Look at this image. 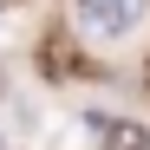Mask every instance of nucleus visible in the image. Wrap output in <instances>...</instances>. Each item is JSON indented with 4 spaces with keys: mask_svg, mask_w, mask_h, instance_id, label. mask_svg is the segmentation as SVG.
Wrapping results in <instances>:
<instances>
[{
    "mask_svg": "<svg viewBox=\"0 0 150 150\" xmlns=\"http://www.w3.org/2000/svg\"><path fill=\"white\" fill-rule=\"evenodd\" d=\"M72 20H79V33L85 39H131L137 33V20H144V0H72Z\"/></svg>",
    "mask_w": 150,
    "mask_h": 150,
    "instance_id": "nucleus-1",
    "label": "nucleus"
},
{
    "mask_svg": "<svg viewBox=\"0 0 150 150\" xmlns=\"http://www.w3.org/2000/svg\"><path fill=\"white\" fill-rule=\"evenodd\" d=\"M105 150H150V137L137 124H105Z\"/></svg>",
    "mask_w": 150,
    "mask_h": 150,
    "instance_id": "nucleus-2",
    "label": "nucleus"
}]
</instances>
